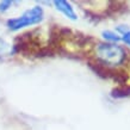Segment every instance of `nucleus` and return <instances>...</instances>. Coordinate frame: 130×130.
<instances>
[{
  "instance_id": "5",
  "label": "nucleus",
  "mask_w": 130,
  "mask_h": 130,
  "mask_svg": "<svg viewBox=\"0 0 130 130\" xmlns=\"http://www.w3.org/2000/svg\"><path fill=\"white\" fill-rule=\"evenodd\" d=\"M11 5L12 1H3V3H0V12L7 11L8 8L11 7Z\"/></svg>"
},
{
  "instance_id": "1",
  "label": "nucleus",
  "mask_w": 130,
  "mask_h": 130,
  "mask_svg": "<svg viewBox=\"0 0 130 130\" xmlns=\"http://www.w3.org/2000/svg\"><path fill=\"white\" fill-rule=\"evenodd\" d=\"M95 55L103 64L118 66L125 60V51L116 43H100L95 47Z\"/></svg>"
},
{
  "instance_id": "4",
  "label": "nucleus",
  "mask_w": 130,
  "mask_h": 130,
  "mask_svg": "<svg viewBox=\"0 0 130 130\" xmlns=\"http://www.w3.org/2000/svg\"><path fill=\"white\" fill-rule=\"evenodd\" d=\"M102 36H103V38H104L105 41H107L109 43H115V42H118V41L121 40V37H119L116 32L110 31V30H105V31H103Z\"/></svg>"
},
{
  "instance_id": "6",
  "label": "nucleus",
  "mask_w": 130,
  "mask_h": 130,
  "mask_svg": "<svg viewBox=\"0 0 130 130\" xmlns=\"http://www.w3.org/2000/svg\"><path fill=\"white\" fill-rule=\"evenodd\" d=\"M122 40H123V42H125V44H128V45H130V31L125 32V34L123 35Z\"/></svg>"
},
{
  "instance_id": "3",
  "label": "nucleus",
  "mask_w": 130,
  "mask_h": 130,
  "mask_svg": "<svg viewBox=\"0 0 130 130\" xmlns=\"http://www.w3.org/2000/svg\"><path fill=\"white\" fill-rule=\"evenodd\" d=\"M54 5H55L56 10L61 12L66 18H68V19H71V20H76L78 19L74 8H73V6H72L69 3L63 1V0H57V1H54Z\"/></svg>"
},
{
  "instance_id": "2",
  "label": "nucleus",
  "mask_w": 130,
  "mask_h": 130,
  "mask_svg": "<svg viewBox=\"0 0 130 130\" xmlns=\"http://www.w3.org/2000/svg\"><path fill=\"white\" fill-rule=\"evenodd\" d=\"M43 16H44L43 8L41 7V6H34V7L26 10L19 17L8 19L6 25H7V28L11 31H18V30H20V29H23V28L38 24L40 22H42Z\"/></svg>"
}]
</instances>
